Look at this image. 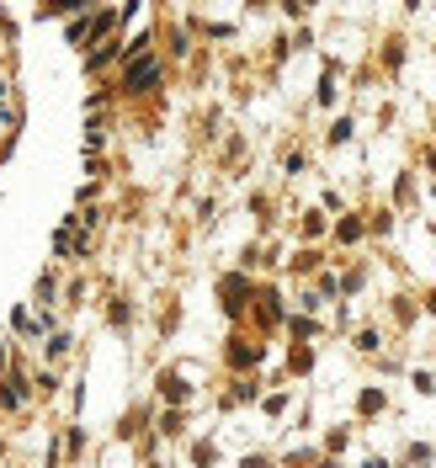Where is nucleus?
<instances>
[{"mask_svg":"<svg viewBox=\"0 0 436 468\" xmlns=\"http://www.w3.org/2000/svg\"><path fill=\"white\" fill-rule=\"evenodd\" d=\"M155 59H133L128 64V91H149V85H155Z\"/></svg>","mask_w":436,"mask_h":468,"instance_id":"nucleus-1","label":"nucleus"}]
</instances>
